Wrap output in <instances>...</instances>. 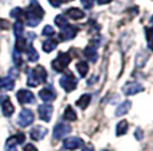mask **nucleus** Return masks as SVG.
Returning a JSON list of instances; mask_svg holds the SVG:
<instances>
[{"label":"nucleus","mask_w":153,"mask_h":151,"mask_svg":"<svg viewBox=\"0 0 153 151\" xmlns=\"http://www.w3.org/2000/svg\"><path fill=\"white\" fill-rule=\"evenodd\" d=\"M24 15H25V19H27V24L29 27H36L42 21L44 16V10L36 0H32L31 4L28 5L27 11L24 12Z\"/></svg>","instance_id":"1"},{"label":"nucleus","mask_w":153,"mask_h":151,"mask_svg":"<svg viewBox=\"0 0 153 151\" xmlns=\"http://www.w3.org/2000/svg\"><path fill=\"white\" fill-rule=\"evenodd\" d=\"M47 80V70L44 69V66L39 65L35 69H29L28 70V77H27V84L28 86H37L39 84L45 82Z\"/></svg>","instance_id":"2"},{"label":"nucleus","mask_w":153,"mask_h":151,"mask_svg":"<svg viewBox=\"0 0 153 151\" xmlns=\"http://www.w3.org/2000/svg\"><path fill=\"white\" fill-rule=\"evenodd\" d=\"M71 62V56L68 53H60L56 59L52 61V68L56 72H64L67 69V66Z\"/></svg>","instance_id":"3"},{"label":"nucleus","mask_w":153,"mask_h":151,"mask_svg":"<svg viewBox=\"0 0 153 151\" xmlns=\"http://www.w3.org/2000/svg\"><path fill=\"white\" fill-rule=\"evenodd\" d=\"M60 86L64 89L65 92H72L76 89V86H77V80L75 78V76H73L72 73H67L64 74L63 77L60 78Z\"/></svg>","instance_id":"4"},{"label":"nucleus","mask_w":153,"mask_h":151,"mask_svg":"<svg viewBox=\"0 0 153 151\" xmlns=\"http://www.w3.org/2000/svg\"><path fill=\"white\" fill-rule=\"evenodd\" d=\"M79 32V28L75 27V25H67V27L61 28L60 33H59V39L61 41H67V40H72L76 37Z\"/></svg>","instance_id":"5"},{"label":"nucleus","mask_w":153,"mask_h":151,"mask_svg":"<svg viewBox=\"0 0 153 151\" xmlns=\"http://www.w3.org/2000/svg\"><path fill=\"white\" fill-rule=\"evenodd\" d=\"M24 141H25V135L23 133H19V134H16L15 136H11L5 142V151H16L15 150L16 146L20 143H24Z\"/></svg>","instance_id":"6"},{"label":"nucleus","mask_w":153,"mask_h":151,"mask_svg":"<svg viewBox=\"0 0 153 151\" xmlns=\"http://www.w3.org/2000/svg\"><path fill=\"white\" fill-rule=\"evenodd\" d=\"M33 113L29 109H23L22 111H20L19 114V119H17V122H19V125L22 127H27L29 126V125L33 122Z\"/></svg>","instance_id":"7"},{"label":"nucleus","mask_w":153,"mask_h":151,"mask_svg":"<svg viewBox=\"0 0 153 151\" xmlns=\"http://www.w3.org/2000/svg\"><path fill=\"white\" fill-rule=\"evenodd\" d=\"M71 133V125L68 123H59L55 126L53 129V138L55 139H61L64 138L67 134Z\"/></svg>","instance_id":"8"},{"label":"nucleus","mask_w":153,"mask_h":151,"mask_svg":"<svg viewBox=\"0 0 153 151\" xmlns=\"http://www.w3.org/2000/svg\"><path fill=\"white\" fill-rule=\"evenodd\" d=\"M16 98L20 103H33L35 102V95L32 94V92L25 90V89H22L16 93Z\"/></svg>","instance_id":"9"},{"label":"nucleus","mask_w":153,"mask_h":151,"mask_svg":"<svg viewBox=\"0 0 153 151\" xmlns=\"http://www.w3.org/2000/svg\"><path fill=\"white\" fill-rule=\"evenodd\" d=\"M37 111H39L40 119H43V121H45V122H49V121H51V118H52V111H53V107H52V105L44 103V105H40L39 106Z\"/></svg>","instance_id":"10"},{"label":"nucleus","mask_w":153,"mask_h":151,"mask_svg":"<svg viewBox=\"0 0 153 151\" xmlns=\"http://www.w3.org/2000/svg\"><path fill=\"white\" fill-rule=\"evenodd\" d=\"M64 149L67 150H77L83 146V139L77 138V136H71V138H67L64 141Z\"/></svg>","instance_id":"11"},{"label":"nucleus","mask_w":153,"mask_h":151,"mask_svg":"<svg viewBox=\"0 0 153 151\" xmlns=\"http://www.w3.org/2000/svg\"><path fill=\"white\" fill-rule=\"evenodd\" d=\"M143 90H144L143 85H140L139 82H128V84H125L124 88H123V92H124V94H126V95H134Z\"/></svg>","instance_id":"12"},{"label":"nucleus","mask_w":153,"mask_h":151,"mask_svg":"<svg viewBox=\"0 0 153 151\" xmlns=\"http://www.w3.org/2000/svg\"><path fill=\"white\" fill-rule=\"evenodd\" d=\"M39 97L45 102H51L56 98V92L53 90L52 86H47V88H44L39 92Z\"/></svg>","instance_id":"13"},{"label":"nucleus","mask_w":153,"mask_h":151,"mask_svg":"<svg viewBox=\"0 0 153 151\" xmlns=\"http://www.w3.org/2000/svg\"><path fill=\"white\" fill-rule=\"evenodd\" d=\"M47 133H48V130H47L45 127H43V126H35L33 129L31 130L29 135H31V138L33 139V141H42L44 136L47 135Z\"/></svg>","instance_id":"14"},{"label":"nucleus","mask_w":153,"mask_h":151,"mask_svg":"<svg viewBox=\"0 0 153 151\" xmlns=\"http://www.w3.org/2000/svg\"><path fill=\"white\" fill-rule=\"evenodd\" d=\"M1 111H3V114H4L5 117H11V115L13 114L15 106L12 105V102H11V100L8 97H5L4 100H3V102H1Z\"/></svg>","instance_id":"15"},{"label":"nucleus","mask_w":153,"mask_h":151,"mask_svg":"<svg viewBox=\"0 0 153 151\" xmlns=\"http://www.w3.org/2000/svg\"><path fill=\"white\" fill-rule=\"evenodd\" d=\"M84 56L87 57V60H89L91 62H96L97 61V51H96L95 46H87V48L84 49Z\"/></svg>","instance_id":"16"},{"label":"nucleus","mask_w":153,"mask_h":151,"mask_svg":"<svg viewBox=\"0 0 153 151\" xmlns=\"http://www.w3.org/2000/svg\"><path fill=\"white\" fill-rule=\"evenodd\" d=\"M65 13L72 20H80L83 17H85V13L81 10H79V8H69V10H67Z\"/></svg>","instance_id":"17"},{"label":"nucleus","mask_w":153,"mask_h":151,"mask_svg":"<svg viewBox=\"0 0 153 151\" xmlns=\"http://www.w3.org/2000/svg\"><path fill=\"white\" fill-rule=\"evenodd\" d=\"M15 88V81L11 77H4L0 80V90H12Z\"/></svg>","instance_id":"18"},{"label":"nucleus","mask_w":153,"mask_h":151,"mask_svg":"<svg viewBox=\"0 0 153 151\" xmlns=\"http://www.w3.org/2000/svg\"><path fill=\"white\" fill-rule=\"evenodd\" d=\"M131 106H132L131 101H124V102L116 109V115L117 117H121V115L126 114V113L129 111V109H131Z\"/></svg>","instance_id":"19"},{"label":"nucleus","mask_w":153,"mask_h":151,"mask_svg":"<svg viewBox=\"0 0 153 151\" xmlns=\"http://www.w3.org/2000/svg\"><path fill=\"white\" fill-rule=\"evenodd\" d=\"M27 48H28L27 40H25L24 37H17L16 44H15V49H16L17 53H20V52H23V51H27Z\"/></svg>","instance_id":"20"},{"label":"nucleus","mask_w":153,"mask_h":151,"mask_svg":"<svg viewBox=\"0 0 153 151\" xmlns=\"http://www.w3.org/2000/svg\"><path fill=\"white\" fill-rule=\"evenodd\" d=\"M128 127H129L128 122L126 121H120L119 123H117V126H116V135L117 136L124 135L125 133L128 131Z\"/></svg>","instance_id":"21"},{"label":"nucleus","mask_w":153,"mask_h":151,"mask_svg":"<svg viewBox=\"0 0 153 151\" xmlns=\"http://www.w3.org/2000/svg\"><path fill=\"white\" fill-rule=\"evenodd\" d=\"M91 102V95L89 94H83L80 98L77 100V102H76V105H77L80 109H87L88 105H89Z\"/></svg>","instance_id":"22"},{"label":"nucleus","mask_w":153,"mask_h":151,"mask_svg":"<svg viewBox=\"0 0 153 151\" xmlns=\"http://www.w3.org/2000/svg\"><path fill=\"white\" fill-rule=\"evenodd\" d=\"M27 59H28V61H31V62H35V61L39 60V53H37L36 49L31 45L27 48Z\"/></svg>","instance_id":"23"},{"label":"nucleus","mask_w":153,"mask_h":151,"mask_svg":"<svg viewBox=\"0 0 153 151\" xmlns=\"http://www.w3.org/2000/svg\"><path fill=\"white\" fill-rule=\"evenodd\" d=\"M56 46H57V41H56V40L49 39V40H47V41H44L43 49H44L45 53H49V52H52L53 49H56Z\"/></svg>","instance_id":"24"},{"label":"nucleus","mask_w":153,"mask_h":151,"mask_svg":"<svg viewBox=\"0 0 153 151\" xmlns=\"http://www.w3.org/2000/svg\"><path fill=\"white\" fill-rule=\"evenodd\" d=\"M76 118H77V115H76L73 107L67 106L65 110H64V119H67V121L71 122V121H76Z\"/></svg>","instance_id":"25"},{"label":"nucleus","mask_w":153,"mask_h":151,"mask_svg":"<svg viewBox=\"0 0 153 151\" xmlns=\"http://www.w3.org/2000/svg\"><path fill=\"white\" fill-rule=\"evenodd\" d=\"M76 68H77L80 77H85L87 73H88V70H89V66H88V64L85 62V61H80V62H77Z\"/></svg>","instance_id":"26"},{"label":"nucleus","mask_w":153,"mask_h":151,"mask_svg":"<svg viewBox=\"0 0 153 151\" xmlns=\"http://www.w3.org/2000/svg\"><path fill=\"white\" fill-rule=\"evenodd\" d=\"M55 24L60 28H64L68 25V19H67L64 15H57L55 17Z\"/></svg>","instance_id":"27"},{"label":"nucleus","mask_w":153,"mask_h":151,"mask_svg":"<svg viewBox=\"0 0 153 151\" xmlns=\"http://www.w3.org/2000/svg\"><path fill=\"white\" fill-rule=\"evenodd\" d=\"M146 34V43H148V48L153 51V28H145Z\"/></svg>","instance_id":"28"},{"label":"nucleus","mask_w":153,"mask_h":151,"mask_svg":"<svg viewBox=\"0 0 153 151\" xmlns=\"http://www.w3.org/2000/svg\"><path fill=\"white\" fill-rule=\"evenodd\" d=\"M13 32H15V34H16V37H22L23 32H24V27H23L22 21H16L13 24Z\"/></svg>","instance_id":"29"},{"label":"nucleus","mask_w":153,"mask_h":151,"mask_svg":"<svg viewBox=\"0 0 153 151\" xmlns=\"http://www.w3.org/2000/svg\"><path fill=\"white\" fill-rule=\"evenodd\" d=\"M11 16L17 19V21H20V19L24 17V11H23L22 8H15V10L11 11Z\"/></svg>","instance_id":"30"},{"label":"nucleus","mask_w":153,"mask_h":151,"mask_svg":"<svg viewBox=\"0 0 153 151\" xmlns=\"http://www.w3.org/2000/svg\"><path fill=\"white\" fill-rule=\"evenodd\" d=\"M43 34L44 36H53L55 34V29L51 27V25H45L43 29Z\"/></svg>","instance_id":"31"},{"label":"nucleus","mask_w":153,"mask_h":151,"mask_svg":"<svg viewBox=\"0 0 153 151\" xmlns=\"http://www.w3.org/2000/svg\"><path fill=\"white\" fill-rule=\"evenodd\" d=\"M80 1L83 4V7L87 8V10H91L93 7V0H80Z\"/></svg>","instance_id":"32"},{"label":"nucleus","mask_w":153,"mask_h":151,"mask_svg":"<svg viewBox=\"0 0 153 151\" xmlns=\"http://www.w3.org/2000/svg\"><path fill=\"white\" fill-rule=\"evenodd\" d=\"M48 1L53 8H59L61 5V3H63V0H48Z\"/></svg>","instance_id":"33"},{"label":"nucleus","mask_w":153,"mask_h":151,"mask_svg":"<svg viewBox=\"0 0 153 151\" xmlns=\"http://www.w3.org/2000/svg\"><path fill=\"white\" fill-rule=\"evenodd\" d=\"M24 151H37V149L33 146V144L28 143V144H25L24 146Z\"/></svg>","instance_id":"34"},{"label":"nucleus","mask_w":153,"mask_h":151,"mask_svg":"<svg viewBox=\"0 0 153 151\" xmlns=\"http://www.w3.org/2000/svg\"><path fill=\"white\" fill-rule=\"evenodd\" d=\"M134 136H136V138L139 139V141H140V139H143V131H141L140 129H137V130H136V133H134Z\"/></svg>","instance_id":"35"},{"label":"nucleus","mask_w":153,"mask_h":151,"mask_svg":"<svg viewBox=\"0 0 153 151\" xmlns=\"http://www.w3.org/2000/svg\"><path fill=\"white\" fill-rule=\"evenodd\" d=\"M112 0H97V3L100 5H102V4H108V3H111Z\"/></svg>","instance_id":"36"},{"label":"nucleus","mask_w":153,"mask_h":151,"mask_svg":"<svg viewBox=\"0 0 153 151\" xmlns=\"http://www.w3.org/2000/svg\"><path fill=\"white\" fill-rule=\"evenodd\" d=\"M83 151H95V150H93L92 147H84Z\"/></svg>","instance_id":"37"},{"label":"nucleus","mask_w":153,"mask_h":151,"mask_svg":"<svg viewBox=\"0 0 153 151\" xmlns=\"http://www.w3.org/2000/svg\"><path fill=\"white\" fill-rule=\"evenodd\" d=\"M151 24H152V25H153V16H152V17H151Z\"/></svg>","instance_id":"38"},{"label":"nucleus","mask_w":153,"mask_h":151,"mask_svg":"<svg viewBox=\"0 0 153 151\" xmlns=\"http://www.w3.org/2000/svg\"><path fill=\"white\" fill-rule=\"evenodd\" d=\"M102 151H108V150H102Z\"/></svg>","instance_id":"39"}]
</instances>
